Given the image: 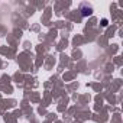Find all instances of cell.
Segmentation results:
<instances>
[{
    "label": "cell",
    "instance_id": "6da1fadb",
    "mask_svg": "<svg viewBox=\"0 0 123 123\" xmlns=\"http://www.w3.org/2000/svg\"><path fill=\"white\" fill-rule=\"evenodd\" d=\"M81 10H83V16H90V15L93 13V9H91L90 6L87 7V5H86V3L81 6Z\"/></svg>",
    "mask_w": 123,
    "mask_h": 123
}]
</instances>
